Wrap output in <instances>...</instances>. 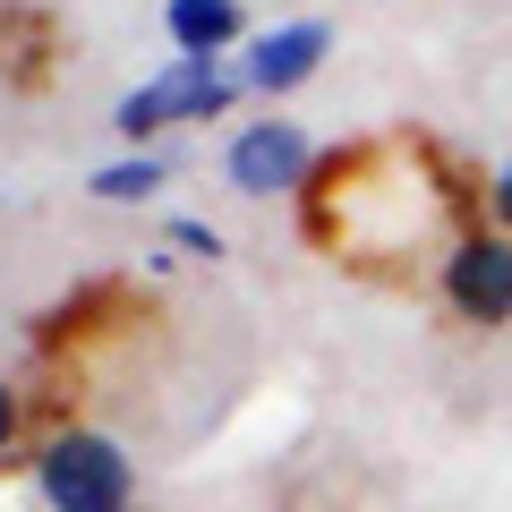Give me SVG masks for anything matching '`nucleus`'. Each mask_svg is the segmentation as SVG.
Masks as SVG:
<instances>
[{
  "label": "nucleus",
  "instance_id": "nucleus-4",
  "mask_svg": "<svg viewBox=\"0 0 512 512\" xmlns=\"http://www.w3.org/2000/svg\"><path fill=\"white\" fill-rule=\"evenodd\" d=\"M436 291L461 325H512V231H453L436 256Z\"/></svg>",
  "mask_w": 512,
  "mask_h": 512
},
{
  "label": "nucleus",
  "instance_id": "nucleus-8",
  "mask_svg": "<svg viewBox=\"0 0 512 512\" xmlns=\"http://www.w3.org/2000/svg\"><path fill=\"white\" fill-rule=\"evenodd\" d=\"M163 248H171V256H197V265H222L231 239H222L205 214H171V222H163Z\"/></svg>",
  "mask_w": 512,
  "mask_h": 512
},
{
  "label": "nucleus",
  "instance_id": "nucleus-11",
  "mask_svg": "<svg viewBox=\"0 0 512 512\" xmlns=\"http://www.w3.org/2000/svg\"><path fill=\"white\" fill-rule=\"evenodd\" d=\"M0 350H9V316H0Z\"/></svg>",
  "mask_w": 512,
  "mask_h": 512
},
{
  "label": "nucleus",
  "instance_id": "nucleus-12",
  "mask_svg": "<svg viewBox=\"0 0 512 512\" xmlns=\"http://www.w3.org/2000/svg\"><path fill=\"white\" fill-rule=\"evenodd\" d=\"M137 512H146V504H137Z\"/></svg>",
  "mask_w": 512,
  "mask_h": 512
},
{
  "label": "nucleus",
  "instance_id": "nucleus-6",
  "mask_svg": "<svg viewBox=\"0 0 512 512\" xmlns=\"http://www.w3.org/2000/svg\"><path fill=\"white\" fill-rule=\"evenodd\" d=\"M163 35L180 60H222L248 43V18H239V0H163Z\"/></svg>",
  "mask_w": 512,
  "mask_h": 512
},
{
  "label": "nucleus",
  "instance_id": "nucleus-10",
  "mask_svg": "<svg viewBox=\"0 0 512 512\" xmlns=\"http://www.w3.org/2000/svg\"><path fill=\"white\" fill-rule=\"evenodd\" d=\"M18 444H26V393L0 376V453H18Z\"/></svg>",
  "mask_w": 512,
  "mask_h": 512
},
{
  "label": "nucleus",
  "instance_id": "nucleus-3",
  "mask_svg": "<svg viewBox=\"0 0 512 512\" xmlns=\"http://www.w3.org/2000/svg\"><path fill=\"white\" fill-rule=\"evenodd\" d=\"M316 171H325L316 137L299 120H282V111H256L248 128H231V146H222V180L239 197H299V188H316Z\"/></svg>",
  "mask_w": 512,
  "mask_h": 512
},
{
  "label": "nucleus",
  "instance_id": "nucleus-1",
  "mask_svg": "<svg viewBox=\"0 0 512 512\" xmlns=\"http://www.w3.org/2000/svg\"><path fill=\"white\" fill-rule=\"evenodd\" d=\"M26 487L43 512H137V453L103 427H52L26 453Z\"/></svg>",
  "mask_w": 512,
  "mask_h": 512
},
{
  "label": "nucleus",
  "instance_id": "nucleus-2",
  "mask_svg": "<svg viewBox=\"0 0 512 512\" xmlns=\"http://www.w3.org/2000/svg\"><path fill=\"white\" fill-rule=\"evenodd\" d=\"M239 94H248V86H239L231 60H180V52H171L154 77H137V86L111 103V128L128 137V154H146L163 128H205V120H222Z\"/></svg>",
  "mask_w": 512,
  "mask_h": 512
},
{
  "label": "nucleus",
  "instance_id": "nucleus-5",
  "mask_svg": "<svg viewBox=\"0 0 512 512\" xmlns=\"http://www.w3.org/2000/svg\"><path fill=\"white\" fill-rule=\"evenodd\" d=\"M325 60H333V26L325 18H291V26H265V35L239 43V86H248L256 103H282V94H299Z\"/></svg>",
  "mask_w": 512,
  "mask_h": 512
},
{
  "label": "nucleus",
  "instance_id": "nucleus-9",
  "mask_svg": "<svg viewBox=\"0 0 512 512\" xmlns=\"http://www.w3.org/2000/svg\"><path fill=\"white\" fill-rule=\"evenodd\" d=\"M478 222H487V231H512V154L487 171V197H478Z\"/></svg>",
  "mask_w": 512,
  "mask_h": 512
},
{
  "label": "nucleus",
  "instance_id": "nucleus-7",
  "mask_svg": "<svg viewBox=\"0 0 512 512\" xmlns=\"http://www.w3.org/2000/svg\"><path fill=\"white\" fill-rule=\"evenodd\" d=\"M163 180H171V154L146 146V154H120V163H103V171L86 180V197H103V205H146V197H163Z\"/></svg>",
  "mask_w": 512,
  "mask_h": 512
}]
</instances>
